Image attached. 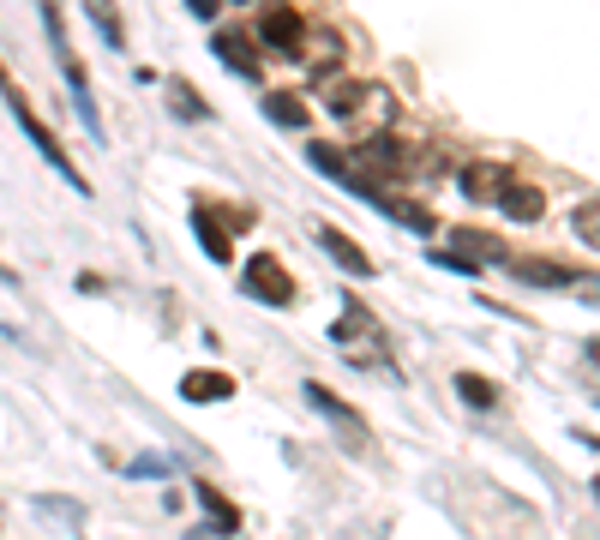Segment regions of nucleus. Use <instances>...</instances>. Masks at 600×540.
<instances>
[{
    "instance_id": "2",
    "label": "nucleus",
    "mask_w": 600,
    "mask_h": 540,
    "mask_svg": "<svg viewBox=\"0 0 600 540\" xmlns=\"http://www.w3.org/2000/svg\"><path fill=\"white\" fill-rule=\"evenodd\" d=\"M0 97H7V102H12V121H19V126H24V138H31V145H36V150H43V162H48V169H55L60 180H67V187H72V192H84V199H91V180H84L79 169H72V157H67V150H60V138H55V133H48V126H43V121H36V109H31V97H24V90H19V85H12V72H7V60H0Z\"/></svg>"
},
{
    "instance_id": "21",
    "label": "nucleus",
    "mask_w": 600,
    "mask_h": 540,
    "mask_svg": "<svg viewBox=\"0 0 600 540\" xmlns=\"http://www.w3.org/2000/svg\"><path fill=\"white\" fill-rule=\"evenodd\" d=\"M264 114H271L276 126H288V133H301V126L313 121V114H306V102L288 97V90H271V97H264Z\"/></svg>"
},
{
    "instance_id": "25",
    "label": "nucleus",
    "mask_w": 600,
    "mask_h": 540,
    "mask_svg": "<svg viewBox=\"0 0 600 540\" xmlns=\"http://www.w3.org/2000/svg\"><path fill=\"white\" fill-rule=\"evenodd\" d=\"M36 510H43V517H60L67 529H84V505H79V498H36Z\"/></svg>"
},
{
    "instance_id": "27",
    "label": "nucleus",
    "mask_w": 600,
    "mask_h": 540,
    "mask_svg": "<svg viewBox=\"0 0 600 540\" xmlns=\"http://www.w3.org/2000/svg\"><path fill=\"white\" fill-rule=\"evenodd\" d=\"M186 12H193V19H216V12H223V0H186Z\"/></svg>"
},
{
    "instance_id": "6",
    "label": "nucleus",
    "mask_w": 600,
    "mask_h": 540,
    "mask_svg": "<svg viewBox=\"0 0 600 540\" xmlns=\"http://www.w3.org/2000/svg\"><path fill=\"white\" fill-rule=\"evenodd\" d=\"M301 391H306V403H313L318 415H325L330 427L342 432V450H349V457H366V439H373V427H366V420L354 415V408L342 403V396H330V391H325V384H318V379H306Z\"/></svg>"
},
{
    "instance_id": "30",
    "label": "nucleus",
    "mask_w": 600,
    "mask_h": 540,
    "mask_svg": "<svg viewBox=\"0 0 600 540\" xmlns=\"http://www.w3.org/2000/svg\"><path fill=\"white\" fill-rule=\"evenodd\" d=\"M271 7H288V0H271Z\"/></svg>"
},
{
    "instance_id": "26",
    "label": "nucleus",
    "mask_w": 600,
    "mask_h": 540,
    "mask_svg": "<svg viewBox=\"0 0 600 540\" xmlns=\"http://www.w3.org/2000/svg\"><path fill=\"white\" fill-rule=\"evenodd\" d=\"M126 474H150V481H157V474H169V462H162V457H138Z\"/></svg>"
},
{
    "instance_id": "7",
    "label": "nucleus",
    "mask_w": 600,
    "mask_h": 540,
    "mask_svg": "<svg viewBox=\"0 0 600 540\" xmlns=\"http://www.w3.org/2000/svg\"><path fill=\"white\" fill-rule=\"evenodd\" d=\"M306 162H313L318 175H330L337 187H349L361 204H373V199H378V180H366L361 169H354V157H337L330 145H306Z\"/></svg>"
},
{
    "instance_id": "14",
    "label": "nucleus",
    "mask_w": 600,
    "mask_h": 540,
    "mask_svg": "<svg viewBox=\"0 0 600 540\" xmlns=\"http://www.w3.org/2000/svg\"><path fill=\"white\" fill-rule=\"evenodd\" d=\"M505 265H510V277L529 282V289H570V282H577V270L553 265V259H505Z\"/></svg>"
},
{
    "instance_id": "9",
    "label": "nucleus",
    "mask_w": 600,
    "mask_h": 540,
    "mask_svg": "<svg viewBox=\"0 0 600 540\" xmlns=\"http://www.w3.org/2000/svg\"><path fill=\"white\" fill-rule=\"evenodd\" d=\"M211 55L223 60L228 72H240V79H264V60L252 55V36H240V31H216L211 36Z\"/></svg>"
},
{
    "instance_id": "17",
    "label": "nucleus",
    "mask_w": 600,
    "mask_h": 540,
    "mask_svg": "<svg viewBox=\"0 0 600 540\" xmlns=\"http://www.w3.org/2000/svg\"><path fill=\"white\" fill-rule=\"evenodd\" d=\"M499 211L510 216V223H541V216H546V199H541V187H522V180H510L505 199H499Z\"/></svg>"
},
{
    "instance_id": "5",
    "label": "nucleus",
    "mask_w": 600,
    "mask_h": 540,
    "mask_svg": "<svg viewBox=\"0 0 600 540\" xmlns=\"http://www.w3.org/2000/svg\"><path fill=\"white\" fill-rule=\"evenodd\" d=\"M240 289H247L252 301H264V306L295 301V277H288V265L276 259V252H252V259L240 265Z\"/></svg>"
},
{
    "instance_id": "3",
    "label": "nucleus",
    "mask_w": 600,
    "mask_h": 540,
    "mask_svg": "<svg viewBox=\"0 0 600 540\" xmlns=\"http://www.w3.org/2000/svg\"><path fill=\"white\" fill-rule=\"evenodd\" d=\"M330 342H337V349L349 355L354 367H385V372H390V355H385V349H366V342H385V325H378V318L366 313L354 294L342 301V318L330 325Z\"/></svg>"
},
{
    "instance_id": "29",
    "label": "nucleus",
    "mask_w": 600,
    "mask_h": 540,
    "mask_svg": "<svg viewBox=\"0 0 600 540\" xmlns=\"http://www.w3.org/2000/svg\"><path fill=\"white\" fill-rule=\"evenodd\" d=\"M582 355H589V367L600 372V337H595V342H589V349H582Z\"/></svg>"
},
{
    "instance_id": "16",
    "label": "nucleus",
    "mask_w": 600,
    "mask_h": 540,
    "mask_svg": "<svg viewBox=\"0 0 600 540\" xmlns=\"http://www.w3.org/2000/svg\"><path fill=\"white\" fill-rule=\"evenodd\" d=\"M301 60H313L318 79H337V67H342V36H337V31H313V36L301 43Z\"/></svg>"
},
{
    "instance_id": "19",
    "label": "nucleus",
    "mask_w": 600,
    "mask_h": 540,
    "mask_svg": "<svg viewBox=\"0 0 600 540\" xmlns=\"http://www.w3.org/2000/svg\"><path fill=\"white\" fill-rule=\"evenodd\" d=\"M451 240H456V247H463L475 265H505V259H510L505 240H499V235H480V228H456Z\"/></svg>"
},
{
    "instance_id": "12",
    "label": "nucleus",
    "mask_w": 600,
    "mask_h": 540,
    "mask_svg": "<svg viewBox=\"0 0 600 540\" xmlns=\"http://www.w3.org/2000/svg\"><path fill=\"white\" fill-rule=\"evenodd\" d=\"M373 211L378 216H390V223H403V228H415V235H432V211L427 204H415V199H403V192H390V187H378V199H373Z\"/></svg>"
},
{
    "instance_id": "23",
    "label": "nucleus",
    "mask_w": 600,
    "mask_h": 540,
    "mask_svg": "<svg viewBox=\"0 0 600 540\" xmlns=\"http://www.w3.org/2000/svg\"><path fill=\"white\" fill-rule=\"evenodd\" d=\"M570 228H577V240H582V247H595V252H600V199L577 204V216H570Z\"/></svg>"
},
{
    "instance_id": "18",
    "label": "nucleus",
    "mask_w": 600,
    "mask_h": 540,
    "mask_svg": "<svg viewBox=\"0 0 600 540\" xmlns=\"http://www.w3.org/2000/svg\"><path fill=\"white\" fill-rule=\"evenodd\" d=\"M193 498H199L204 510H211V529H204V535H240V510L228 505L216 486H193Z\"/></svg>"
},
{
    "instance_id": "11",
    "label": "nucleus",
    "mask_w": 600,
    "mask_h": 540,
    "mask_svg": "<svg viewBox=\"0 0 600 540\" xmlns=\"http://www.w3.org/2000/svg\"><path fill=\"white\" fill-rule=\"evenodd\" d=\"M318 247H325L330 259L349 270V277H373V270H378V265L361 252V240H354V235H342V228H330V223H318Z\"/></svg>"
},
{
    "instance_id": "22",
    "label": "nucleus",
    "mask_w": 600,
    "mask_h": 540,
    "mask_svg": "<svg viewBox=\"0 0 600 540\" xmlns=\"http://www.w3.org/2000/svg\"><path fill=\"white\" fill-rule=\"evenodd\" d=\"M169 102H174V114H181V121H211V102H204L186 79H169Z\"/></svg>"
},
{
    "instance_id": "8",
    "label": "nucleus",
    "mask_w": 600,
    "mask_h": 540,
    "mask_svg": "<svg viewBox=\"0 0 600 540\" xmlns=\"http://www.w3.org/2000/svg\"><path fill=\"white\" fill-rule=\"evenodd\" d=\"M259 43L271 48V55L301 60V43H306V24H301V12H295V7H271V12H264V24H259Z\"/></svg>"
},
{
    "instance_id": "28",
    "label": "nucleus",
    "mask_w": 600,
    "mask_h": 540,
    "mask_svg": "<svg viewBox=\"0 0 600 540\" xmlns=\"http://www.w3.org/2000/svg\"><path fill=\"white\" fill-rule=\"evenodd\" d=\"M102 289H109V282H102L97 270H79V294H102Z\"/></svg>"
},
{
    "instance_id": "13",
    "label": "nucleus",
    "mask_w": 600,
    "mask_h": 540,
    "mask_svg": "<svg viewBox=\"0 0 600 540\" xmlns=\"http://www.w3.org/2000/svg\"><path fill=\"white\" fill-rule=\"evenodd\" d=\"M510 180H517V175L499 169V162H468V169H463V192H468L475 204H499Z\"/></svg>"
},
{
    "instance_id": "10",
    "label": "nucleus",
    "mask_w": 600,
    "mask_h": 540,
    "mask_svg": "<svg viewBox=\"0 0 600 540\" xmlns=\"http://www.w3.org/2000/svg\"><path fill=\"white\" fill-rule=\"evenodd\" d=\"M193 228H199L204 259H216V265H228V259H235V240H228V228H223V216H216V204L193 199Z\"/></svg>"
},
{
    "instance_id": "20",
    "label": "nucleus",
    "mask_w": 600,
    "mask_h": 540,
    "mask_svg": "<svg viewBox=\"0 0 600 540\" xmlns=\"http://www.w3.org/2000/svg\"><path fill=\"white\" fill-rule=\"evenodd\" d=\"M84 12H91V24H97V36H102V43H109L114 55H121V48H126V24H121V7H114V0H84Z\"/></svg>"
},
{
    "instance_id": "4",
    "label": "nucleus",
    "mask_w": 600,
    "mask_h": 540,
    "mask_svg": "<svg viewBox=\"0 0 600 540\" xmlns=\"http://www.w3.org/2000/svg\"><path fill=\"white\" fill-rule=\"evenodd\" d=\"M325 109L337 114V121H390V97L366 79H330Z\"/></svg>"
},
{
    "instance_id": "1",
    "label": "nucleus",
    "mask_w": 600,
    "mask_h": 540,
    "mask_svg": "<svg viewBox=\"0 0 600 540\" xmlns=\"http://www.w3.org/2000/svg\"><path fill=\"white\" fill-rule=\"evenodd\" d=\"M36 7H43V31H48V43H55V60H60V72H67V85H72V109H79V121L91 126L97 145H102V114H97V97H91V72H84L79 48H72V36H67L60 0H36Z\"/></svg>"
},
{
    "instance_id": "24",
    "label": "nucleus",
    "mask_w": 600,
    "mask_h": 540,
    "mask_svg": "<svg viewBox=\"0 0 600 540\" xmlns=\"http://www.w3.org/2000/svg\"><path fill=\"white\" fill-rule=\"evenodd\" d=\"M456 391H463V403H468V408H493V403H499V391H493V384L480 379V372H463V379H456Z\"/></svg>"
},
{
    "instance_id": "31",
    "label": "nucleus",
    "mask_w": 600,
    "mask_h": 540,
    "mask_svg": "<svg viewBox=\"0 0 600 540\" xmlns=\"http://www.w3.org/2000/svg\"><path fill=\"white\" fill-rule=\"evenodd\" d=\"M595 493H600V481H595Z\"/></svg>"
},
{
    "instance_id": "15",
    "label": "nucleus",
    "mask_w": 600,
    "mask_h": 540,
    "mask_svg": "<svg viewBox=\"0 0 600 540\" xmlns=\"http://www.w3.org/2000/svg\"><path fill=\"white\" fill-rule=\"evenodd\" d=\"M181 396H186V403H228V396H235V379L216 372V367H199V372H186V379H181Z\"/></svg>"
}]
</instances>
